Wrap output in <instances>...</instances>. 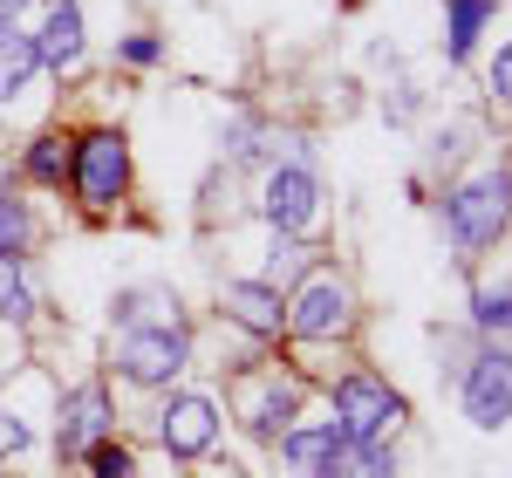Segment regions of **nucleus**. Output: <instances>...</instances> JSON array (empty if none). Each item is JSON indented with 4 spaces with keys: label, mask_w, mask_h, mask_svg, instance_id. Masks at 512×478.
<instances>
[{
    "label": "nucleus",
    "mask_w": 512,
    "mask_h": 478,
    "mask_svg": "<svg viewBox=\"0 0 512 478\" xmlns=\"http://www.w3.org/2000/svg\"><path fill=\"white\" fill-rule=\"evenodd\" d=\"M444 226H451V239L465 246V260L472 253H485V246H499L512 226V171L506 164H485V171H472L451 199H444Z\"/></svg>",
    "instance_id": "f257e3e1"
},
{
    "label": "nucleus",
    "mask_w": 512,
    "mask_h": 478,
    "mask_svg": "<svg viewBox=\"0 0 512 478\" xmlns=\"http://www.w3.org/2000/svg\"><path fill=\"white\" fill-rule=\"evenodd\" d=\"M355 328V287L335 267H308L287 294V335L294 342H342Z\"/></svg>",
    "instance_id": "f03ea898"
},
{
    "label": "nucleus",
    "mask_w": 512,
    "mask_h": 478,
    "mask_svg": "<svg viewBox=\"0 0 512 478\" xmlns=\"http://www.w3.org/2000/svg\"><path fill=\"white\" fill-rule=\"evenodd\" d=\"M185 362H192V328L185 321H171V328H123L117 342H110V369H117L123 383H137V390L178 383Z\"/></svg>",
    "instance_id": "7ed1b4c3"
},
{
    "label": "nucleus",
    "mask_w": 512,
    "mask_h": 478,
    "mask_svg": "<svg viewBox=\"0 0 512 478\" xmlns=\"http://www.w3.org/2000/svg\"><path fill=\"white\" fill-rule=\"evenodd\" d=\"M69 178H76L82 212H110V205H123V192H130V144H123V130H89V137H76Z\"/></svg>",
    "instance_id": "20e7f679"
},
{
    "label": "nucleus",
    "mask_w": 512,
    "mask_h": 478,
    "mask_svg": "<svg viewBox=\"0 0 512 478\" xmlns=\"http://www.w3.org/2000/svg\"><path fill=\"white\" fill-rule=\"evenodd\" d=\"M458 403L478 431H506L512 424V342H485L465 376H458Z\"/></svg>",
    "instance_id": "39448f33"
},
{
    "label": "nucleus",
    "mask_w": 512,
    "mask_h": 478,
    "mask_svg": "<svg viewBox=\"0 0 512 478\" xmlns=\"http://www.w3.org/2000/svg\"><path fill=\"white\" fill-rule=\"evenodd\" d=\"M403 397H396L390 383H376V376H342L335 383V431L342 438H362V444H383L403 431Z\"/></svg>",
    "instance_id": "423d86ee"
},
{
    "label": "nucleus",
    "mask_w": 512,
    "mask_h": 478,
    "mask_svg": "<svg viewBox=\"0 0 512 478\" xmlns=\"http://www.w3.org/2000/svg\"><path fill=\"white\" fill-rule=\"evenodd\" d=\"M260 212L274 233H308L321 212V178L308 164H274L267 171V192H260Z\"/></svg>",
    "instance_id": "0eeeda50"
},
{
    "label": "nucleus",
    "mask_w": 512,
    "mask_h": 478,
    "mask_svg": "<svg viewBox=\"0 0 512 478\" xmlns=\"http://www.w3.org/2000/svg\"><path fill=\"white\" fill-rule=\"evenodd\" d=\"M294 417H301V383L294 376H253L246 390H239V424L253 431V438L280 444L287 431H294Z\"/></svg>",
    "instance_id": "6e6552de"
},
{
    "label": "nucleus",
    "mask_w": 512,
    "mask_h": 478,
    "mask_svg": "<svg viewBox=\"0 0 512 478\" xmlns=\"http://www.w3.org/2000/svg\"><path fill=\"white\" fill-rule=\"evenodd\" d=\"M219 438V403L198 397V390H178V397L158 410V444L171 458H205Z\"/></svg>",
    "instance_id": "1a4fd4ad"
},
{
    "label": "nucleus",
    "mask_w": 512,
    "mask_h": 478,
    "mask_svg": "<svg viewBox=\"0 0 512 478\" xmlns=\"http://www.w3.org/2000/svg\"><path fill=\"white\" fill-rule=\"evenodd\" d=\"M110 424H117V417H110V390H103V383L69 390V397H62V417H55V458L76 465L96 438H110Z\"/></svg>",
    "instance_id": "9d476101"
},
{
    "label": "nucleus",
    "mask_w": 512,
    "mask_h": 478,
    "mask_svg": "<svg viewBox=\"0 0 512 478\" xmlns=\"http://www.w3.org/2000/svg\"><path fill=\"white\" fill-rule=\"evenodd\" d=\"M219 315L239 321V328L260 335V342L287 335V301H280V287H267V280H226V287H219Z\"/></svg>",
    "instance_id": "9b49d317"
},
{
    "label": "nucleus",
    "mask_w": 512,
    "mask_h": 478,
    "mask_svg": "<svg viewBox=\"0 0 512 478\" xmlns=\"http://www.w3.org/2000/svg\"><path fill=\"white\" fill-rule=\"evenodd\" d=\"M35 55H41V69H76L82 62V7L76 0L48 7V21H41V35H35Z\"/></svg>",
    "instance_id": "f8f14e48"
},
{
    "label": "nucleus",
    "mask_w": 512,
    "mask_h": 478,
    "mask_svg": "<svg viewBox=\"0 0 512 478\" xmlns=\"http://www.w3.org/2000/svg\"><path fill=\"white\" fill-rule=\"evenodd\" d=\"M315 478H396V458L390 444H362V438H342L328 451V465Z\"/></svg>",
    "instance_id": "ddd939ff"
},
{
    "label": "nucleus",
    "mask_w": 512,
    "mask_h": 478,
    "mask_svg": "<svg viewBox=\"0 0 512 478\" xmlns=\"http://www.w3.org/2000/svg\"><path fill=\"white\" fill-rule=\"evenodd\" d=\"M171 321H185L171 287H123L117 294V328H171Z\"/></svg>",
    "instance_id": "4468645a"
},
{
    "label": "nucleus",
    "mask_w": 512,
    "mask_h": 478,
    "mask_svg": "<svg viewBox=\"0 0 512 478\" xmlns=\"http://www.w3.org/2000/svg\"><path fill=\"white\" fill-rule=\"evenodd\" d=\"M41 69L35 55V35H21L14 21H0V103H14L21 89H28V76Z\"/></svg>",
    "instance_id": "2eb2a0df"
},
{
    "label": "nucleus",
    "mask_w": 512,
    "mask_h": 478,
    "mask_svg": "<svg viewBox=\"0 0 512 478\" xmlns=\"http://www.w3.org/2000/svg\"><path fill=\"white\" fill-rule=\"evenodd\" d=\"M335 444H342V431H335V417H328V424H315V431H287V438H280V458H287L294 472H321Z\"/></svg>",
    "instance_id": "dca6fc26"
},
{
    "label": "nucleus",
    "mask_w": 512,
    "mask_h": 478,
    "mask_svg": "<svg viewBox=\"0 0 512 478\" xmlns=\"http://www.w3.org/2000/svg\"><path fill=\"white\" fill-rule=\"evenodd\" d=\"M472 328L492 342H512V287H472Z\"/></svg>",
    "instance_id": "f3484780"
},
{
    "label": "nucleus",
    "mask_w": 512,
    "mask_h": 478,
    "mask_svg": "<svg viewBox=\"0 0 512 478\" xmlns=\"http://www.w3.org/2000/svg\"><path fill=\"white\" fill-rule=\"evenodd\" d=\"M485 21H492V0H451V28H444V55H451V62H465Z\"/></svg>",
    "instance_id": "a211bd4d"
},
{
    "label": "nucleus",
    "mask_w": 512,
    "mask_h": 478,
    "mask_svg": "<svg viewBox=\"0 0 512 478\" xmlns=\"http://www.w3.org/2000/svg\"><path fill=\"white\" fill-rule=\"evenodd\" d=\"M308 267H315V246H301V239L294 233H274V246H267V287H274V280H301L308 274Z\"/></svg>",
    "instance_id": "6ab92c4d"
},
{
    "label": "nucleus",
    "mask_w": 512,
    "mask_h": 478,
    "mask_svg": "<svg viewBox=\"0 0 512 478\" xmlns=\"http://www.w3.org/2000/svg\"><path fill=\"white\" fill-rule=\"evenodd\" d=\"M28 178H35V185H62V171H69V151H62V137H55V130H48V137H35V144H28Z\"/></svg>",
    "instance_id": "aec40b11"
},
{
    "label": "nucleus",
    "mask_w": 512,
    "mask_h": 478,
    "mask_svg": "<svg viewBox=\"0 0 512 478\" xmlns=\"http://www.w3.org/2000/svg\"><path fill=\"white\" fill-rule=\"evenodd\" d=\"M28 315H35V294H28L21 260H0V321H28Z\"/></svg>",
    "instance_id": "412c9836"
},
{
    "label": "nucleus",
    "mask_w": 512,
    "mask_h": 478,
    "mask_svg": "<svg viewBox=\"0 0 512 478\" xmlns=\"http://www.w3.org/2000/svg\"><path fill=\"white\" fill-rule=\"evenodd\" d=\"M28 239H35L28 205H21V199H0V260H21V253H28Z\"/></svg>",
    "instance_id": "4be33fe9"
},
{
    "label": "nucleus",
    "mask_w": 512,
    "mask_h": 478,
    "mask_svg": "<svg viewBox=\"0 0 512 478\" xmlns=\"http://www.w3.org/2000/svg\"><path fill=\"white\" fill-rule=\"evenodd\" d=\"M82 465H89V478H137V458H130L117 438H96L82 451Z\"/></svg>",
    "instance_id": "5701e85b"
},
{
    "label": "nucleus",
    "mask_w": 512,
    "mask_h": 478,
    "mask_svg": "<svg viewBox=\"0 0 512 478\" xmlns=\"http://www.w3.org/2000/svg\"><path fill=\"white\" fill-rule=\"evenodd\" d=\"M14 451H28V424L14 410H0V458H14Z\"/></svg>",
    "instance_id": "b1692460"
},
{
    "label": "nucleus",
    "mask_w": 512,
    "mask_h": 478,
    "mask_svg": "<svg viewBox=\"0 0 512 478\" xmlns=\"http://www.w3.org/2000/svg\"><path fill=\"white\" fill-rule=\"evenodd\" d=\"M492 96H499V103H512V41L499 48V62H492Z\"/></svg>",
    "instance_id": "393cba45"
},
{
    "label": "nucleus",
    "mask_w": 512,
    "mask_h": 478,
    "mask_svg": "<svg viewBox=\"0 0 512 478\" xmlns=\"http://www.w3.org/2000/svg\"><path fill=\"white\" fill-rule=\"evenodd\" d=\"M123 62L151 69V62H158V41H151V35H130V41H123Z\"/></svg>",
    "instance_id": "a878e982"
},
{
    "label": "nucleus",
    "mask_w": 512,
    "mask_h": 478,
    "mask_svg": "<svg viewBox=\"0 0 512 478\" xmlns=\"http://www.w3.org/2000/svg\"><path fill=\"white\" fill-rule=\"evenodd\" d=\"M226 158H253V123H233L226 130Z\"/></svg>",
    "instance_id": "bb28decb"
},
{
    "label": "nucleus",
    "mask_w": 512,
    "mask_h": 478,
    "mask_svg": "<svg viewBox=\"0 0 512 478\" xmlns=\"http://www.w3.org/2000/svg\"><path fill=\"white\" fill-rule=\"evenodd\" d=\"M14 14H21V0H0V21H14Z\"/></svg>",
    "instance_id": "cd10ccee"
}]
</instances>
